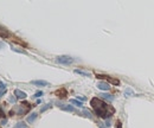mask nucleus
<instances>
[{
	"label": "nucleus",
	"instance_id": "obj_9",
	"mask_svg": "<svg viewBox=\"0 0 154 128\" xmlns=\"http://www.w3.org/2000/svg\"><path fill=\"white\" fill-rule=\"evenodd\" d=\"M14 95H16V97L17 98H20V100H23V98H26V92H21L19 89H17V90H14Z\"/></svg>",
	"mask_w": 154,
	"mask_h": 128
},
{
	"label": "nucleus",
	"instance_id": "obj_3",
	"mask_svg": "<svg viewBox=\"0 0 154 128\" xmlns=\"http://www.w3.org/2000/svg\"><path fill=\"white\" fill-rule=\"evenodd\" d=\"M57 62L59 64H65V65H68V64H71V63L74 62V58L70 57V56H58Z\"/></svg>",
	"mask_w": 154,
	"mask_h": 128
},
{
	"label": "nucleus",
	"instance_id": "obj_4",
	"mask_svg": "<svg viewBox=\"0 0 154 128\" xmlns=\"http://www.w3.org/2000/svg\"><path fill=\"white\" fill-rule=\"evenodd\" d=\"M97 78H104V80H107V81H109L110 83H113L114 86H119L120 84V81L119 80H116V78H113V77H110V76H107V75H96Z\"/></svg>",
	"mask_w": 154,
	"mask_h": 128
},
{
	"label": "nucleus",
	"instance_id": "obj_21",
	"mask_svg": "<svg viewBox=\"0 0 154 128\" xmlns=\"http://www.w3.org/2000/svg\"><path fill=\"white\" fill-rule=\"evenodd\" d=\"M78 100H79V101H84L85 97H81V96H78Z\"/></svg>",
	"mask_w": 154,
	"mask_h": 128
},
{
	"label": "nucleus",
	"instance_id": "obj_7",
	"mask_svg": "<svg viewBox=\"0 0 154 128\" xmlns=\"http://www.w3.org/2000/svg\"><path fill=\"white\" fill-rule=\"evenodd\" d=\"M31 84L37 86V87H46V86H49V82L43 81V80H38V81H31Z\"/></svg>",
	"mask_w": 154,
	"mask_h": 128
},
{
	"label": "nucleus",
	"instance_id": "obj_16",
	"mask_svg": "<svg viewBox=\"0 0 154 128\" xmlns=\"http://www.w3.org/2000/svg\"><path fill=\"white\" fill-rule=\"evenodd\" d=\"M125 95H126V96H128V95H134V92H132L131 89H126V92H125Z\"/></svg>",
	"mask_w": 154,
	"mask_h": 128
},
{
	"label": "nucleus",
	"instance_id": "obj_17",
	"mask_svg": "<svg viewBox=\"0 0 154 128\" xmlns=\"http://www.w3.org/2000/svg\"><path fill=\"white\" fill-rule=\"evenodd\" d=\"M50 107H51V105H50V103H49V105H46V106H45V107H43V108H42V109H40V111H42V113H43V111H45V110H46V109H49V108H50Z\"/></svg>",
	"mask_w": 154,
	"mask_h": 128
},
{
	"label": "nucleus",
	"instance_id": "obj_1",
	"mask_svg": "<svg viewBox=\"0 0 154 128\" xmlns=\"http://www.w3.org/2000/svg\"><path fill=\"white\" fill-rule=\"evenodd\" d=\"M90 106L93 107V109L96 113L97 116H100L102 119H108L115 113V108L113 106H109L108 103H106L100 97L91 98L90 100Z\"/></svg>",
	"mask_w": 154,
	"mask_h": 128
},
{
	"label": "nucleus",
	"instance_id": "obj_14",
	"mask_svg": "<svg viewBox=\"0 0 154 128\" xmlns=\"http://www.w3.org/2000/svg\"><path fill=\"white\" fill-rule=\"evenodd\" d=\"M101 96H102V98H104V100H108V101H113V96H112V95H109V94H102Z\"/></svg>",
	"mask_w": 154,
	"mask_h": 128
},
{
	"label": "nucleus",
	"instance_id": "obj_10",
	"mask_svg": "<svg viewBox=\"0 0 154 128\" xmlns=\"http://www.w3.org/2000/svg\"><path fill=\"white\" fill-rule=\"evenodd\" d=\"M37 116H38V114H37V113H33V114H31V115L27 117V122H29V123H32V122H33V121L37 119Z\"/></svg>",
	"mask_w": 154,
	"mask_h": 128
},
{
	"label": "nucleus",
	"instance_id": "obj_22",
	"mask_svg": "<svg viewBox=\"0 0 154 128\" xmlns=\"http://www.w3.org/2000/svg\"><path fill=\"white\" fill-rule=\"evenodd\" d=\"M2 46H4V43H2V42H0V50L2 49Z\"/></svg>",
	"mask_w": 154,
	"mask_h": 128
},
{
	"label": "nucleus",
	"instance_id": "obj_2",
	"mask_svg": "<svg viewBox=\"0 0 154 128\" xmlns=\"http://www.w3.org/2000/svg\"><path fill=\"white\" fill-rule=\"evenodd\" d=\"M31 109V105L29 102H23L20 106H18L17 109H12L10 111V114H13V113H17L18 115H25L29 110Z\"/></svg>",
	"mask_w": 154,
	"mask_h": 128
},
{
	"label": "nucleus",
	"instance_id": "obj_15",
	"mask_svg": "<svg viewBox=\"0 0 154 128\" xmlns=\"http://www.w3.org/2000/svg\"><path fill=\"white\" fill-rule=\"evenodd\" d=\"M14 128H26V126H25V123H24V122H19L18 125H16V127Z\"/></svg>",
	"mask_w": 154,
	"mask_h": 128
},
{
	"label": "nucleus",
	"instance_id": "obj_18",
	"mask_svg": "<svg viewBox=\"0 0 154 128\" xmlns=\"http://www.w3.org/2000/svg\"><path fill=\"white\" fill-rule=\"evenodd\" d=\"M42 95H43V92H37L36 94H35V95H33V96H35L36 98H38V97H40Z\"/></svg>",
	"mask_w": 154,
	"mask_h": 128
},
{
	"label": "nucleus",
	"instance_id": "obj_13",
	"mask_svg": "<svg viewBox=\"0 0 154 128\" xmlns=\"http://www.w3.org/2000/svg\"><path fill=\"white\" fill-rule=\"evenodd\" d=\"M70 103H71V105H75V106H77V107H82V102L78 101V100H75V98L70 100Z\"/></svg>",
	"mask_w": 154,
	"mask_h": 128
},
{
	"label": "nucleus",
	"instance_id": "obj_11",
	"mask_svg": "<svg viewBox=\"0 0 154 128\" xmlns=\"http://www.w3.org/2000/svg\"><path fill=\"white\" fill-rule=\"evenodd\" d=\"M5 92H6V84L0 82V96L5 95Z\"/></svg>",
	"mask_w": 154,
	"mask_h": 128
},
{
	"label": "nucleus",
	"instance_id": "obj_8",
	"mask_svg": "<svg viewBox=\"0 0 154 128\" xmlns=\"http://www.w3.org/2000/svg\"><path fill=\"white\" fill-rule=\"evenodd\" d=\"M97 88H98L100 90H104V92H107V90H109V89H110L109 84H108V83H106V82H100V83L97 84Z\"/></svg>",
	"mask_w": 154,
	"mask_h": 128
},
{
	"label": "nucleus",
	"instance_id": "obj_6",
	"mask_svg": "<svg viewBox=\"0 0 154 128\" xmlns=\"http://www.w3.org/2000/svg\"><path fill=\"white\" fill-rule=\"evenodd\" d=\"M57 106L62 110H65V111H70V113H74V111H75V108H74L72 106H68V105H62V103H59V102H57Z\"/></svg>",
	"mask_w": 154,
	"mask_h": 128
},
{
	"label": "nucleus",
	"instance_id": "obj_12",
	"mask_svg": "<svg viewBox=\"0 0 154 128\" xmlns=\"http://www.w3.org/2000/svg\"><path fill=\"white\" fill-rule=\"evenodd\" d=\"M75 73H79V75H82V76H85V77H90V73H87V71H83V70H79V69H76Z\"/></svg>",
	"mask_w": 154,
	"mask_h": 128
},
{
	"label": "nucleus",
	"instance_id": "obj_19",
	"mask_svg": "<svg viewBox=\"0 0 154 128\" xmlns=\"http://www.w3.org/2000/svg\"><path fill=\"white\" fill-rule=\"evenodd\" d=\"M1 117H5V111H4L2 108L0 107V119H1Z\"/></svg>",
	"mask_w": 154,
	"mask_h": 128
},
{
	"label": "nucleus",
	"instance_id": "obj_5",
	"mask_svg": "<svg viewBox=\"0 0 154 128\" xmlns=\"http://www.w3.org/2000/svg\"><path fill=\"white\" fill-rule=\"evenodd\" d=\"M55 95L58 96V97H60V98H65V97H66V95H68V92H66V89H65V88H59L58 90L55 92Z\"/></svg>",
	"mask_w": 154,
	"mask_h": 128
},
{
	"label": "nucleus",
	"instance_id": "obj_20",
	"mask_svg": "<svg viewBox=\"0 0 154 128\" xmlns=\"http://www.w3.org/2000/svg\"><path fill=\"white\" fill-rule=\"evenodd\" d=\"M116 128H121V122H120V121L116 122Z\"/></svg>",
	"mask_w": 154,
	"mask_h": 128
}]
</instances>
